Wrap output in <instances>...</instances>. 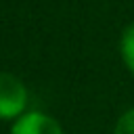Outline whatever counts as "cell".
<instances>
[{
  "instance_id": "obj_1",
  "label": "cell",
  "mask_w": 134,
  "mask_h": 134,
  "mask_svg": "<svg viewBox=\"0 0 134 134\" xmlns=\"http://www.w3.org/2000/svg\"><path fill=\"white\" fill-rule=\"evenodd\" d=\"M27 103L25 86L10 73H0V119L17 117Z\"/></svg>"
},
{
  "instance_id": "obj_2",
  "label": "cell",
  "mask_w": 134,
  "mask_h": 134,
  "mask_svg": "<svg viewBox=\"0 0 134 134\" xmlns=\"http://www.w3.org/2000/svg\"><path fill=\"white\" fill-rule=\"evenodd\" d=\"M10 134H63V130L44 113H27L13 126Z\"/></svg>"
},
{
  "instance_id": "obj_3",
  "label": "cell",
  "mask_w": 134,
  "mask_h": 134,
  "mask_svg": "<svg viewBox=\"0 0 134 134\" xmlns=\"http://www.w3.org/2000/svg\"><path fill=\"white\" fill-rule=\"evenodd\" d=\"M121 57L128 65V69L134 73V25L126 27L121 36Z\"/></svg>"
},
{
  "instance_id": "obj_4",
  "label": "cell",
  "mask_w": 134,
  "mask_h": 134,
  "mask_svg": "<svg viewBox=\"0 0 134 134\" xmlns=\"http://www.w3.org/2000/svg\"><path fill=\"white\" fill-rule=\"evenodd\" d=\"M113 134H134V109L126 111V113L119 117Z\"/></svg>"
}]
</instances>
